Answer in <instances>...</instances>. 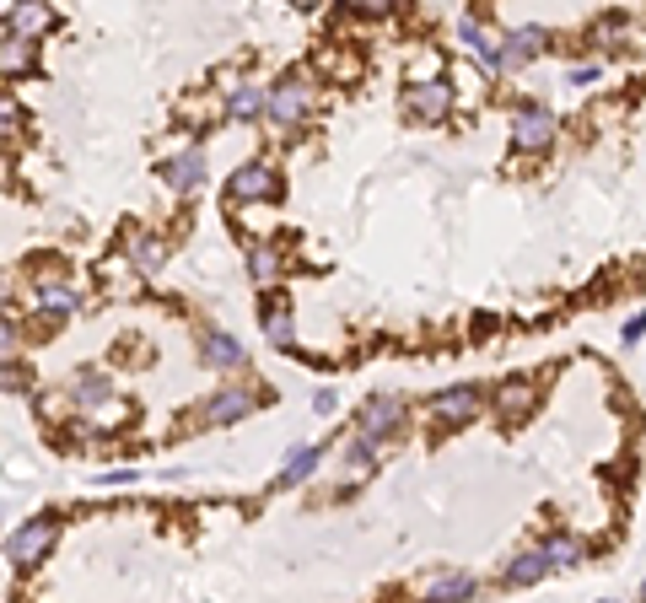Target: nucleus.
<instances>
[{
	"mask_svg": "<svg viewBox=\"0 0 646 603\" xmlns=\"http://www.w3.org/2000/svg\"><path fill=\"white\" fill-rule=\"evenodd\" d=\"M318 102V92H313V81L307 75H291V81H280L270 97H264V113L280 124V129H291V124H302L307 119V108Z\"/></svg>",
	"mask_w": 646,
	"mask_h": 603,
	"instance_id": "nucleus-1",
	"label": "nucleus"
},
{
	"mask_svg": "<svg viewBox=\"0 0 646 603\" xmlns=\"http://www.w3.org/2000/svg\"><path fill=\"white\" fill-rule=\"evenodd\" d=\"M54 539H59L54 518H32V523H22V528L5 539V555H11V566H38V561L54 550Z\"/></svg>",
	"mask_w": 646,
	"mask_h": 603,
	"instance_id": "nucleus-2",
	"label": "nucleus"
},
{
	"mask_svg": "<svg viewBox=\"0 0 646 603\" xmlns=\"http://www.w3.org/2000/svg\"><path fill=\"white\" fill-rule=\"evenodd\" d=\"M447 108H453V86H447V81H420V86L404 92V113H410L415 124H442Z\"/></svg>",
	"mask_w": 646,
	"mask_h": 603,
	"instance_id": "nucleus-3",
	"label": "nucleus"
},
{
	"mask_svg": "<svg viewBox=\"0 0 646 603\" xmlns=\"http://www.w3.org/2000/svg\"><path fill=\"white\" fill-rule=\"evenodd\" d=\"M275 194H280V178H275V167H264V162L237 167L232 183H226V200H232V205H253V200H275Z\"/></svg>",
	"mask_w": 646,
	"mask_h": 603,
	"instance_id": "nucleus-4",
	"label": "nucleus"
},
{
	"mask_svg": "<svg viewBox=\"0 0 646 603\" xmlns=\"http://www.w3.org/2000/svg\"><path fill=\"white\" fill-rule=\"evenodd\" d=\"M550 140H555L550 108H523V113L512 119V146H518V151H544Z\"/></svg>",
	"mask_w": 646,
	"mask_h": 603,
	"instance_id": "nucleus-5",
	"label": "nucleus"
},
{
	"mask_svg": "<svg viewBox=\"0 0 646 603\" xmlns=\"http://www.w3.org/2000/svg\"><path fill=\"white\" fill-rule=\"evenodd\" d=\"M253 404H259V394H253V388H221V394L199 410V421H205V426H232V421H243Z\"/></svg>",
	"mask_w": 646,
	"mask_h": 603,
	"instance_id": "nucleus-6",
	"label": "nucleus"
},
{
	"mask_svg": "<svg viewBox=\"0 0 646 603\" xmlns=\"http://www.w3.org/2000/svg\"><path fill=\"white\" fill-rule=\"evenodd\" d=\"M404 421H410V410H404L399 399H372V404L361 410V437H372V442H377V437H394Z\"/></svg>",
	"mask_w": 646,
	"mask_h": 603,
	"instance_id": "nucleus-7",
	"label": "nucleus"
},
{
	"mask_svg": "<svg viewBox=\"0 0 646 603\" xmlns=\"http://www.w3.org/2000/svg\"><path fill=\"white\" fill-rule=\"evenodd\" d=\"M534 404H539V383H528V377H512V383L496 388V415L501 421H523Z\"/></svg>",
	"mask_w": 646,
	"mask_h": 603,
	"instance_id": "nucleus-8",
	"label": "nucleus"
},
{
	"mask_svg": "<svg viewBox=\"0 0 646 603\" xmlns=\"http://www.w3.org/2000/svg\"><path fill=\"white\" fill-rule=\"evenodd\" d=\"M32 65H38V38H27V32L0 38V75H27Z\"/></svg>",
	"mask_w": 646,
	"mask_h": 603,
	"instance_id": "nucleus-9",
	"label": "nucleus"
},
{
	"mask_svg": "<svg viewBox=\"0 0 646 603\" xmlns=\"http://www.w3.org/2000/svg\"><path fill=\"white\" fill-rule=\"evenodd\" d=\"M5 22H11V32H27V38H43V32L54 27V11H49L43 0H16Z\"/></svg>",
	"mask_w": 646,
	"mask_h": 603,
	"instance_id": "nucleus-10",
	"label": "nucleus"
},
{
	"mask_svg": "<svg viewBox=\"0 0 646 603\" xmlns=\"http://www.w3.org/2000/svg\"><path fill=\"white\" fill-rule=\"evenodd\" d=\"M550 566H555V561H550V550H528V555H518V561L507 566V577H501V582H507V588H534V582H544V577H550Z\"/></svg>",
	"mask_w": 646,
	"mask_h": 603,
	"instance_id": "nucleus-11",
	"label": "nucleus"
},
{
	"mask_svg": "<svg viewBox=\"0 0 646 603\" xmlns=\"http://www.w3.org/2000/svg\"><path fill=\"white\" fill-rule=\"evenodd\" d=\"M199 178H205V151L199 146H189V151H178L173 162H167V183L183 194V189H199Z\"/></svg>",
	"mask_w": 646,
	"mask_h": 603,
	"instance_id": "nucleus-12",
	"label": "nucleus"
},
{
	"mask_svg": "<svg viewBox=\"0 0 646 603\" xmlns=\"http://www.w3.org/2000/svg\"><path fill=\"white\" fill-rule=\"evenodd\" d=\"M431 410H437L442 421H474V415H480V394H474V388H442V394L431 399Z\"/></svg>",
	"mask_w": 646,
	"mask_h": 603,
	"instance_id": "nucleus-13",
	"label": "nucleus"
},
{
	"mask_svg": "<svg viewBox=\"0 0 646 603\" xmlns=\"http://www.w3.org/2000/svg\"><path fill=\"white\" fill-rule=\"evenodd\" d=\"M124 253H129V264H135L140 275H151V270H162V259H167V248H162V237H146V232H129V237H124Z\"/></svg>",
	"mask_w": 646,
	"mask_h": 603,
	"instance_id": "nucleus-14",
	"label": "nucleus"
},
{
	"mask_svg": "<svg viewBox=\"0 0 646 603\" xmlns=\"http://www.w3.org/2000/svg\"><path fill=\"white\" fill-rule=\"evenodd\" d=\"M539 49H544V32H539V27H523V32H512V38L501 43V70H512V65L534 59Z\"/></svg>",
	"mask_w": 646,
	"mask_h": 603,
	"instance_id": "nucleus-15",
	"label": "nucleus"
},
{
	"mask_svg": "<svg viewBox=\"0 0 646 603\" xmlns=\"http://www.w3.org/2000/svg\"><path fill=\"white\" fill-rule=\"evenodd\" d=\"M199 361H205V367H243V345H237L232 334H210V340L199 345Z\"/></svg>",
	"mask_w": 646,
	"mask_h": 603,
	"instance_id": "nucleus-16",
	"label": "nucleus"
},
{
	"mask_svg": "<svg viewBox=\"0 0 646 603\" xmlns=\"http://www.w3.org/2000/svg\"><path fill=\"white\" fill-rule=\"evenodd\" d=\"M264 340H270V345H296V324H291V313L275 307V302L264 307Z\"/></svg>",
	"mask_w": 646,
	"mask_h": 603,
	"instance_id": "nucleus-17",
	"label": "nucleus"
},
{
	"mask_svg": "<svg viewBox=\"0 0 646 603\" xmlns=\"http://www.w3.org/2000/svg\"><path fill=\"white\" fill-rule=\"evenodd\" d=\"M226 113H232L237 124L259 119V113H264V92H259V86H237V92H232V102H226Z\"/></svg>",
	"mask_w": 646,
	"mask_h": 603,
	"instance_id": "nucleus-18",
	"label": "nucleus"
},
{
	"mask_svg": "<svg viewBox=\"0 0 646 603\" xmlns=\"http://www.w3.org/2000/svg\"><path fill=\"white\" fill-rule=\"evenodd\" d=\"M426 599H474V582L464 572H447V577H431L426 582Z\"/></svg>",
	"mask_w": 646,
	"mask_h": 603,
	"instance_id": "nucleus-19",
	"label": "nucleus"
},
{
	"mask_svg": "<svg viewBox=\"0 0 646 603\" xmlns=\"http://www.w3.org/2000/svg\"><path fill=\"white\" fill-rule=\"evenodd\" d=\"M248 275H253L259 286H270V280L280 275V253H275V248H264V243H259V248H248Z\"/></svg>",
	"mask_w": 646,
	"mask_h": 603,
	"instance_id": "nucleus-20",
	"label": "nucleus"
},
{
	"mask_svg": "<svg viewBox=\"0 0 646 603\" xmlns=\"http://www.w3.org/2000/svg\"><path fill=\"white\" fill-rule=\"evenodd\" d=\"M38 307H43L49 318L75 313V291H70V286H38Z\"/></svg>",
	"mask_w": 646,
	"mask_h": 603,
	"instance_id": "nucleus-21",
	"label": "nucleus"
},
{
	"mask_svg": "<svg viewBox=\"0 0 646 603\" xmlns=\"http://www.w3.org/2000/svg\"><path fill=\"white\" fill-rule=\"evenodd\" d=\"M313 469H318V448H302V453H291V464H286V485H302V480H313Z\"/></svg>",
	"mask_w": 646,
	"mask_h": 603,
	"instance_id": "nucleus-22",
	"label": "nucleus"
},
{
	"mask_svg": "<svg viewBox=\"0 0 646 603\" xmlns=\"http://www.w3.org/2000/svg\"><path fill=\"white\" fill-rule=\"evenodd\" d=\"M544 550H550V561H555V566H577V561H582V545H577L571 534H555Z\"/></svg>",
	"mask_w": 646,
	"mask_h": 603,
	"instance_id": "nucleus-23",
	"label": "nucleus"
},
{
	"mask_svg": "<svg viewBox=\"0 0 646 603\" xmlns=\"http://www.w3.org/2000/svg\"><path fill=\"white\" fill-rule=\"evenodd\" d=\"M75 399H81V404H108V383H102V377H81V383H75Z\"/></svg>",
	"mask_w": 646,
	"mask_h": 603,
	"instance_id": "nucleus-24",
	"label": "nucleus"
},
{
	"mask_svg": "<svg viewBox=\"0 0 646 603\" xmlns=\"http://www.w3.org/2000/svg\"><path fill=\"white\" fill-rule=\"evenodd\" d=\"M16 129H22V108L11 97H0V140H11Z\"/></svg>",
	"mask_w": 646,
	"mask_h": 603,
	"instance_id": "nucleus-25",
	"label": "nucleus"
},
{
	"mask_svg": "<svg viewBox=\"0 0 646 603\" xmlns=\"http://www.w3.org/2000/svg\"><path fill=\"white\" fill-rule=\"evenodd\" d=\"M620 27H625L620 16H604V22L593 27V38H598V43H620Z\"/></svg>",
	"mask_w": 646,
	"mask_h": 603,
	"instance_id": "nucleus-26",
	"label": "nucleus"
},
{
	"mask_svg": "<svg viewBox=\"0 0 646 603\" xmlns=\"http://www.w3.org/2000/svg\"><path fill=\"white\" fill-rule=\"evenodd\" d=\"M5 361H16V329L0 318V367H5Z\"/></svg>",
	"mask_w": 646,
	"mask_h": 603,
	"instance_id": "nucleus-27",
	"label": "nucleus"
},
{
	"mask_svg": "<svg viewBox=\"0 0 646 603\" xmlns=\"http://www.w3.org/2000/svg\"><path fill=\"white\" fill-rule=\"evenodd\" d=\"M350 11H367V16H383V11H394L399 0H345Z\"/></svg>",
	"mask_w": 646,
	"mask_h": 603,
	"instance_id": "nucleus-28",
	"label": "nucleus"
},
{
	"mask_svg": "<svg viewBox=\"0 0 646 603\" xmlns=\"http://www.w3.org/2000/svg\"><path fill=\"white\" fill-rule=\"evenodd\" d=\"M566 81H571V86H593V81H598V65H577Z\"/></svg>",
	"mask_w": 646,
	"mask_h": 603,
	"instance_id": "nucleus-29",
	"label": "nucleus"
},
{
	"mask_svg": "<svg viewBox=\"0 0 646 603\" xmlns=\"http://www.w3.org/2000/svg\"><path fill=\"white\" fill-rule=\"evenodd\" d=\"M642 334H646V313H636V318L625 324V340H642Z\"/></svg>",
	"mask_w": 646,
	"mask_h": 603,
	"instance_id": "nucleus-30",
	"label": "nucleus"
},
{
	"mask_svg": "<svg viewBox=\"0 0 646 603\" xmlns=\"http://www.w3.org/2000/svg\"><path fill=\"white\" fill-rule=\"evenodd\" d=\"M313 410H318V415H329V410H334V394H329V388H323V394H313Z\"/></svg>",
	"mask_w": 646,
	"mask_h": 603,
	"instance_id": "nucleus-31",
	"label": "nucleus"
},
{
	"mask_svg": "<svg viewBox=\"0 0 646 603\" xmlns=\"http://www.w3.org/2000/svg\"><path fill=\"white\" fill-rule=\"evenodd\" d=\"M642 599H646V582H642Z\"/></svg>",
	"mask_w": 646,
	"mask_h": 603,
	"instance_id": "nucleus-32",
	"label": "nucleus"
}]
</instances>
